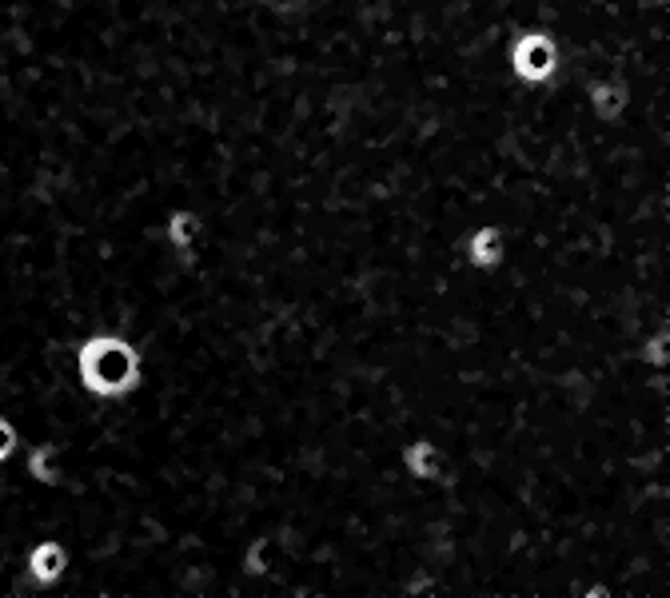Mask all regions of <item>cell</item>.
Returning a JSON list of instances; mask_svg holds the SVG:
<instances>
[{
	"instance_id": "7",
	"label": "cell",
	"mask_w": 670,
	"mask_h": 598,
	"mask_svg": "<svg viewBox=\"0 0 670 598\" xmlns=\"http://www.w3.org/2000/svg\"><path fill=\"white\" fill-rule=\"evenodd\" d=\"M164 236H168V244L188 260L192 248H196V240H200V220H196V212H172V216L164 220Z\"/></svg>"
},
{
	"instance_id": "10",
	"label": "cell",
	"mask_w": 670,
	"mask_h": 598,
	"mask_svg": "<svg viewBox=\"0 0 670 598\" xmlns=\"http://www.w3.org/2000/svg\"><path fill=\"white\" fill-rule=\"evenodd\" d=\"M643 359H647L651 367H667V331L651 335V343L643 347Z\"/></svg>"
},
{
	"instance_id": "1",
	"label": "cell",
	"mask_w": 670,
	"mask_h": 598,
	"mask_svg": "<svg viewBox=\"0 0 670 598\" xmlns=\"http://www.w3.org/2000/svg\"><path fill=\"white\" fill-rule=\"evenodd\" d=\"M76 375L80 387L96 399H124L140 387L144 379V359L140 347L116 331H100L88 335L76 351Z\"/></svg>"
},
{
	"instance_id": "4",
	"label": "cell",
	"mask_w": 670,
	"mask_h": 598,
	"mask_svg": "<svg viewBox=\"0 0 670 598\" xmlns=\"http://www.w3.org/2000/svg\"><path fill=\"white\" fill-rule=\"evenodd\" d=\"M503 256H507V244H503V232H499V228H475V232L467 236V260H471V268L495 272V268L503 264Z\"/></svg>"
},
{
	"instance_id": "11",
	"label": "cell",
	"mask_w": 670,
	"mask_h": 598,
	"mask_svg": "<svg viewBox=\"0 0 670 598\" xmlns=\"http://www.w3.org/2000/svg\"><path fill=\"white\" fill-rule=\"evenodd\" d=\"M16 443H20V435H16V427L0 415V463H8L12 459V451H16Z\"/></svg>"
},
{
	"instance_id": "8",
	"label": "cell",
	"mask_w": 670,
	"mask_h": 598,
	"mask_svg": "<svg viewBox=\"0 0 670 598\" xmlns=\"http://www.w3.org/2000/svg\"><path fill=\"white\" fill-rule=\"evenodd\" d=\"M28 475L36 483H44V487H60L64 483V471L56 463V447L52 443H40V447L28 451Z\"/></svg>"
},
{
	"instance_id": "3",
	"label": "cell",
	"mask_w": 670,
	"mask_h": 598,
	"mask_svg": "<svg viewBox=\"0 0 670 598\" xmlns=\"http://www.w3.org/2000/svg\"><path fill=\"white\" fill-rule=\"evenodd\" d=\"M64 571H68V551H64V543L44 539V543H36V547L28 551V579H32L36 587L60 583Z\"/></svg>"
},
{
	"instance_id": "9",
	"label": "cell",
	"mask_w": 670,
	"mask_h": 598,
	"mask_svg": "<svg viewBox=\"0 0 670 598\" xmlns=\"http://www.w3.org/2000/svg\"><path fill=\"white\" fill-rule=\"evenodd\" d=\"M268 539H256L252 547H248V555H244V575H264L268 571Z\"/></svg>"
},
{
	"instance_id": "12",
	"label": "cell",
	"mask_w": 670,
	"mask_h": 598,
	"mask_svg": "<svg viewBox=\"0 0 670 598\" xmlns=\"http://www.w3.org/2000/svg\"><path fill=\"white\" fill-rule=\"evenodd\" d=\"M587 598H607V587H603V583H595V587H587Z\"/></svg>"
},
{
	"instance_id": "2",
	"label": "cell",
	"mask_w": 670,
	"mask_h": 598,
	"mask_svg": "<svg viewBox=\"0 0 670 598\" xmlns=\"http://www.w3.org/2000/svg\"><path fill=\"white\" fill-rule=\"evenodd\" d=\"M511 68L527 80V84H543L555 76L559 68V52H555V40L547 32H527L511 44Z\"/></svg>"
},
{
	"instance_id": "5",
	"label": "cell",
	"mask_w": 670,
	"mask_h": 598,
	"mask_svg": "<svg viewBox=\"0 0 670 598\" xmlns=\"http://www.w3.org/2000/svg\"><path fill=\"white\" fill-rule=\"evenodd\" d=\"M403 467L411 479H439L443 475V459H439V447L431 439H415L403 447Z\"/></svg>"
},
{
	"instance_id": "6",
	"label": "cell",
	"mask_w": 670,
	"mask_h": 598,
	"mask_svg": "<svg viewBox=\"0 0 670 598\" xmlns=\"http://www.w3.org/2000/svg\"><path fill=\"white\" fill-rule=\"evenodd\" d=\"M591 108L599 120H619L627 108V88L619 80H595L591 84Z\"/></svg>"
}]
</instances>
